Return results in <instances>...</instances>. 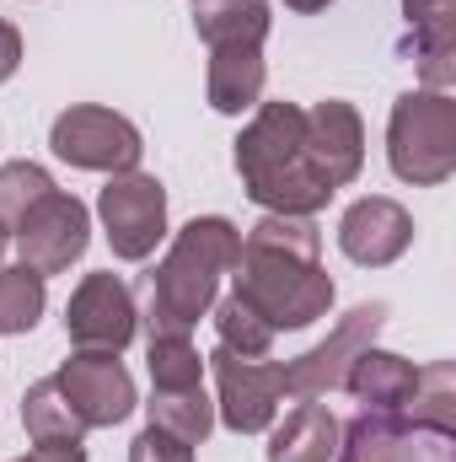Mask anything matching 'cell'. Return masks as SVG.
Here are the masks:
<instances>
[{
    "mask_svg": "<svg viewBox=\"0 0 456 462\" xmlns=\"http://www.w3.org/2000/svg\"><path fill=\"white\" fill-rule=\"evenodd\" d=\"M236 291L274 334L328 318L333 280L323 274V231L312 216H263L236 247Z\"/></svg>",
    "mask_w": 456,
    "mask_h": 462,
    "instance_id": "1",
    "label": "cell"
},
{
    "mask_svg": "<svg viewBox=\"0 0 456 462\" xmlns=\"http://www.w3.org/2000/svg\"><path fill=\"white\" fill-rule=\"evenodd\" d=\"M242 231L226 216H194L172 236L167 258L145 274V334L150 339H188L194 323L215 307L221 274H231Z\"/></svg>",
    "mask_w": 456,
    "mask_h": 462,
    "instance_id": "2",
    "label": "cell"
},
{
    "mask_svg": "<svg viewBox=\"0 0 456 462\" xmlns=\"http://www.w3.org/2000/svg\"><path fill=\"white\" fill-rule=\"evenodd\" d=\"M236 172L247 199L269 216H317L339 194L306 156V108L296 103H258L236 134Z\"/></svg>",
    "mask_w": 456,
    "mask_h": 462,
    "instance_id": "3",
    "label": "cell"
},
{
    "mask_svg": "<svg viewBox=\"0 0 456 462\" xmlns=\"http://www.w3.org/2000/svg\"><path fill=\"white\" fill-rule=\"evenodd\" d=\"M387 162L403 183L435 189L456 172V103L451 92H403L387 124Z\"/></svg>",
    "mask_w": 456,
    "mask_h": 462,
    "instance_id": "4",
    "label": "cell"
},
{
    "mask_svg": "<svg viewBox=\"0 0 456 462\" xmlns=\"http://www.w3.org/2000/svg\"><path fill=\"white\" fill-rule=\"evenodd\" d=\"M49 145H54L59 162H70L81 172H114V178L118 172H134L140 156H145L140 129L123 114H114V108H97V103L65 108L54 118V129H49Z\"/></svg>",
    "mask_w": 456,
    "mask_h": 462,
    "instance_id": "5",
    "label": "cell"
},
{
    "mask_svg": "<svg viewBox=\"0 0 456 462\" xmlns=\"http://www.w3.org/2000/svg\"><path fill=\"white\" fill-rule=\"evenodd\" d=\"M381 323H387V301H365V307L343 312L339 323H333V334L317 349H306V355H296L290 365H279V371H285V393H290L296 403H317V398H328L333 387H343L354 355L376 345Z\"/></svg>",
    "mask_w": 456,
    "mask_h": 462,
    "instance_id": "6",
    "label": "cell"
},
{
    "mask_svg": "<svg viewBox=\"0 0 456 462\" xmlns=\"http://www.w3.org/2000/svg\"><path fill=\"white\" fill-rule=\"evenodd\" d=\"M97 216H103L114 258L140 263L167 236V189L150 172H118V178H108V189L97 194Z\"/></svg>",
    "mask_w": 456,
    "mask_h": 462,
    "instance_id": "7",
    "label": "cell"
},
{
    "mask_svg": "<svg viewBox=\"0 0 456 462\" xmlns=\"http://www.w3.org/2000/svg\"><path fill=\"white\" fill-rule=\"evenodd\" d=\"M11 242H16L22 263L49 280V274H65V269L87 253V242H92V216H87V205H81L76 194L54 189V194H43V199L11 226Z\"/></svg>",
    "mask_w": 456,
    "mask_h": 462,
    "instance_id": "8",
    "label": "cell"
},
{
    "mask_svg": "<svg viewBox=\"0 0 456 462\" xmlns=\"http://www.w3.org/2000/svg\"><path fill=\"white\" fill-rule=\"evenodd\" d=\"M54 382L70 398V409L81 414L87 430H108V425L134 414V376L123 371V360L114 349H76L54 371Z\"/></svg>",
    "mask_w": 456,
    "mask_h": 462,
    "instance_id": "9",
    "label": "cell"
},
{
    "mask_svg": "<svg viewBox=\"0 0 456 462\" xmlns=\"http://www.w3.org/2000/svg\"><path fill=\"white\" fill-rule=\"evenodd\" d=\"M210 365H215V382H221L226 430H236V436L269 430L274 414H279V398H285V371L274 360H247V355H236L226 345H215Z\"/></svg>",
    "mask_w": 456,
    "mask_h": 462,
    "instance_id": "10",
    "label": "cell"
},
{
    "mask_svg": "<svg viewBox=\"0 0 456 462\" xmlns=\"http://www.w3.org/2000/svg\"><path fill=\"white\" fill-rule=\"evenodd\" d=\"M134 328H140V307L114 269H97L76 285V296L65 307V334L76 349H114L118 355V349H129Z\"/></svg>",
    "mask_w": 456,
    "mask_h": 462,
    "instance_id": "11",
    "label": "cell"
},
{
    "mask_svg": "<svg viewBox=\"0 0 456 462\" xmlns=\"http://www.w3.org/2000/svg\"><path fill=\"white\" fill-rule=\"evenodd\" d=\"M408 242H414V216H408L397 199H381V194L349 205L343 221H339V247L354 263H365V269L397 263V258L408 253Z\"/></svg>",
    "mask_w": 456,
    "mask_h": 462,
    "instance_id": "12",
    "label": "cell"
},
{
    "mask_svg": "<svg viewBox=\"0 0 456 462\" xmlns=\"http://www.w3.org/2000/svg\"><path fill=\"white\" fill-rule=\"evenodd\" d=\"M306 156L333 189L360 178V167H365V124L343 97H328V103L306 108Z\"/></svg>",
    "mask_w": 456,
    "mask_h": 462,
    "instance_id": "13",
    "label": "cell"
},
{
    "mask_svg": "<svg viewBox=\"0 0 456 462\" xmlns=\"http://www.w3.org/2000/svg\"><path fill=\"white\" fill-rule=\"evenodd\" d=\"M414 376H419L414 360H403V355H392V349L370 345V349L354 355L343 387H349L365 409H376V414H403V409H408V393H414Z\"/></svg>",
    "mask_w": 456,
    "mask_h": 462,
    "instance_id": "14",
    "label": "cell"
},
{
    "mask_svg": "<svg viewBox=\"0 0 456 462\" xmlns=\"http://www.w3.org/2000/svg\"><path fill=\"white\" fill-rule=\"evenodd\" d=\"M263 81H269V65H263V49L252 43H221L210 49V108L215 114H247L258 108L263 97Z\"/></svg>",
    "mask_w": 456,
    "mask_h": 462,
    "instance_id": "15",
    "label": "cell"
},
{
    "mask_svg": "<svg viewBox=\"0 0 456 462\" xmlns=\"http://www.w3.org/2000/svg\"><path fill=\"white\" fill-rule=\"evenodd\" d=\"M339 452V420L328 403H296L269 436V462H328Z\"/></svg>",
    "mask_w": 456,
    "mask_h": 462,
    "instance_id": "16",
    "label": "cell"
},
{
    "mask_svg": "<svg viewBox=\"0 0 456 462\" xmlns=\"http://www.w3.org/2000/svg\"><path fill=\"white\" fill-rule=\"evenodd\" d=\"M339 462H414V425L403 414L360 409V420L339 430Z\"/></svg>",
    "mask_w": 456,
    "mask_h": 462,
    "instance_id": "17",
    "label": "cell"
},
{
    "mask_svg": "<svg viewBox=\"0 0 456 462\" xmlns=\"http://www.w3.org/2000/svg\"><path fill=\"white\" fill-rule=\"evenodd\" d=\"M22 425H27L32 447H81V436H87L81 414L70 409V398L59 393L54 376L32 382V387L22 393Z\"/></svg>",
    "mask_w": 456,
    "mask_h": 462,
    "instance_id": "18",
    "label": "cell"
},
{
    "mask_svg": "<svg viewBox=\"0 0 456 462\" xmlns=\"http://www.w3.org/2000/svg\"><path fill=\"white\" fill-rule=\"evenodd\" d=\"M194 27L210 49L221 43H252L269 38V0H194Z\"/></svg>",
    "mask_w": 456,
    "mask_h": 462,
    "instance_id": "19",
    "label": "cell"
},
{
    "mask_svg": "<svg viewBox=\"0 0 456 462\" xmlns=\"http://www.w3.org/2000/svg\"><path fill=\"white\" fill-rule=\"evenodd\" d=\"M403 420H408L414 430H430V436L451 441V430H456V371H451V360H430V365H419Z\"/></svg>",
    "mask_w": 456,
    "mask_h": 462,
    "instance_id": "20",
    "label": "cell"
},
{
    "mask_svg": "<svg viewBox=\"0 0 456 462\" xmlns=\"http://www.w3.org/2000/svg\"><path fill=\"white\" fill-rule=\"evenodd\" d=\"M150 425H161V430H172V436H183L188 447H199L210 430H215V403L205 398V387H172V393H150Z\"/></svg>",
    "mask_w": 456,
    "mask_h": 462,
    "instance_id": "21",
    "label": "cell"
},
{
    "mask_svg": "<svg viewBox=\"0 0 456 462\" xmlns=\"http://www.w3.org/2000/svg\"><path fill=\"white\" fill-rule=\"evenodd\" d=\"M43 274L27 263L0 269V334H32L43 318Z\"/></svg>",
    "mask_w": 456,
    "mask_h": 462,
    "instance_id": "22",
    "label": "cell"
},
{
    "mask_svg": "<svg viewBox=\"0 0 456 462\" xmlns=\"http://www.w3.org/2000/svg\"><path fill=\"white\" fill-rule=\"evenodd\" d=\"M215 334H221V345L236 349V355H247V360H263L269 345H274V328L242 301V296H226L221 307H215Z\"/></svg>",
    "mask_w": 456,
    "mask_h": 462,
    "instance_id": "23",
    "label": "cell"
},
{
    "mask_svg": "<svg viewBox=\"0 0 456 462\" xmlns=\"http://www.w3.org/2000/svg\"><path fill=\"white\" fill-rule=\"evenodd\" d=\"M43 194H54V178L38 162H5L0 167V226H16Z\"/></svg>",
    "mask_w": 456,
    "mask_h": 462,
    "instance_id": "24",
    "label": "cell"
},
{
    "mask_svg": "<svg viewBox=\"0 0 456 462\" xmlns=\"http://www.w3.org/2000/svg\"><path fill=\"white\" fill-rule=\"evenodd\" d=\"M150 382L161 387V393H172V387H199V376H205V355L194 349V339H150Z\"/></svg>",
    "mask_w": 456,
    "mask_h": 462,
    "instance_id": "25",
    "label": "cell"
},
{
    "mask_svg": "<svg viewBox=\"0 0 456 462\" xmlns=\"http://www.w3.org/2000/svg\"><path fill=\"white\" fill-rule=\"evenodd\" d=\"M129 462H194V447L183 436L161 430V425H145L129 447Z\"/></svg>",
    "mask_w": 456,
    "mask_h": 462,
    "instance_id": "26",
    "label": "cell"
},
{
    "mask_svg": "<svg viewBox=\"0 0 456 462\" xmlns=\"http://www.w3.org/2000/svg\"><path fill=\"white\" fill-rule=\"evenodd\" d=\"M403 11H408V27H414V32L456 27V0H403Z\"/></svg>",
    "mask_w": 456,
    "mask_h": 462,
    "instance_id": "27",
    "label": "cell"
},
{
    "mask_svg": "<svg viewBox=\"0 0 456 462\" xmlns=\"http://www.w3.org/2000/svg\"><path fill=\"white\" fill-rule=\"evenodd\" d=\"M16 65H22V32L11 22H0V81H11Z\"/></svg>",
    "mask_w": 456,
    "mask_h": 462,
    "instance_id": "28",
    "label": "cell"
},
{
    "mask_svg": "<svg viewBox=\"0 0 456 462\" xmlns=\"http://www.w3.org/2000/svg\"><path fill=\"white\" fill-rule=\"evenodd\" d=\"M16 462H87V452L81 447H32L27 457H16Z\"/></svg>",
    "mask_w": 456,
    "mask_h": 462,
    "instance_id": "29",
    "label": "cell"
},
{
    "mask_svg": "<svg viewBox=\"0 0 456 462\" xmlns=\"http://www.w3.org/2000/svg\"><path fill=\"white\" fill-rule=\"evenodd\" d=\"M285 5H290V11H301V16H312V11H328L333 0H285Z\"/></svg>",
    "mask_w": 456,
    "mask_h": 462,
    "instance_id": "30",
    "label": "cell"
},
{
    "mask_svg": "<svg viewBox=\"0 0 456 462\" xmlns=\"http://www.w3.org/2000/svg\"><path fill=\"white\" fill-rule=\"evenodd\" d=\"M5 242H11V231H5V226H0V253H5Z\"/></svg>",
    "mask_w": 456,
    "mask_h": 462,
    "instance_id": "31",
    "label": "cell"
}]
</instances>
